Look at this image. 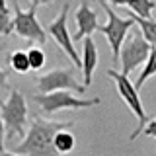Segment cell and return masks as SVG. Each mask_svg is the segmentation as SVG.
<instances>
[{"label":"cell","instance_id":"cell-8","mask_svg":"<svg viewBox=\"0 0 156 156\" xmlns=\"http://www.w3.org/2000/svg\"><path fill=\"white\" fill-rule=\"evenodd\" d=\"M68 12H70V4H65L61 10V14L53 20V22H49L45 27V33H49L53 39H55V43L58 45V49H61L65 55L72 61V65L80 68L82 66V61H80V57H78V51L74 47H72V37H70V33H68V26H66V18H68Z\"/></svg>","mask_w":156,"mask_h":156},{"label":"cell","instance_id":"cell-1","mask_svg":"<svg viewBox=\"0 0 156 156\" xmlns=\"http://www.w3.org/2000/svg\"><path fill=\"white\" fill-rule=\"evenodd\" d=\"M74 121H49L35 115L31 127L22 139L14 154L18 156H61L55 148V135L62 129H72Z\"/></svg>","mask_w":156,"mask_h":156},{"label":"cell","instance_id":"cell-13","mask_svg":"<svg viewBox=\"0 0 156 156\" xmlns=\"http://www.w3.org/2000/svg\"><path fill=\"white\" fill-rule=\"evenodd\" d=\"M127 8L131 10L133 16H139L143 20H150L154 8H156V0H129Z\"/></svg>","mask_w":156,"mask_h":156},{"label":"cell","instance_id":"cell-2","mask_svg":"<svg viewBox=\"0 0 156 156\" xmlns=\"http://www.w3.org/2000/svg\"><path fill=\"white\" fill-rule=\"evenodd\" d=\"M27 117L29 113H27L26 96L16 88H12L8 100L0 101V119L4 123V131H6L8 140H12L14 136H20V139L26 136Z\"/></svg>","mask_w":156,"mask_h":156},{"label":"cell","instance_id":"cell-11","mask_svg":"<svg viewBox=\"0 0 156 156\" xmlns=\"http://www.w3.org/2000/svg\"><path fill=\"white\" fill-rule=\"evenodd\" d=\"M84 41V57L80 58L82 61V72H84V86L92 84V76H94V70L98 68V61H100V55H98V47L96 41L92 39V35H88L82 39Z\"/></svg>","mask_w":156,"mask_h":156},{"label":"cell","instance_id":"cell-3","mask_svg":"<svg viewBox=\"0 0 156 156\" xmlns=\"http://www.w3.org/2000/svg\"><path fill=\"white\" fill-rule=\"evenodd\" d=\"M148 43L144 41L143 33H140L139 27H131V31L127 33L123 45L119 49V65H121V74L129 76L133 70H136L140 65H144L146 58H148L150 53Z\"/></svg>","mask_w":156,"mask_h":156},{"label":"cell","instance_id":"cell-17","mask_svg":"<svg viewBox=\"0 0 156 156\" xmlns=\"http://www.w3.org/2000/svg\"><path fill=\"white\" fill-rule=\"evenodd\" d=\"M14 33V12L10 10L6 0H0V35L8 37Z\"/></svg>","mask_w":156,"mask_h":156},{"label":"cell","instance_id":"cell-21","mask_svg":"<svg viewBox=\"0 0 156 156\" xmlns=\"http://www.w3.org/2000/svg\"><path fill=\"white\" fill-rule=\"evenodd\" d=\"M8 86V74L0 68V88H6Z\"/></svg>","mask_w":156,"mask_h":156},{"label":"cell","instance_id":"cell-19","mask_svg":"<svg viewBox=\"0 0 156 156\" xmlns=\"http://www.w3.org/2000/svg\"><path fill=\"white\" fill-rule=\"evenodd\" d=\"M140 135H144V136H152V139H156V119H148V121H146V125L143 127ZM140 135H139V136H140Z\"/></svg>","mask_w":156,"mask_h":156},{"label":"cell","instance_id":"cell-23","mask_svg":"<svg viewBox=\"0 0 156 156\" xmlns=\"http://www.w3.org/2000/svg\"><path fill=\"white\" fill-rule=\"evenodd\" d=\"M101 2H109V4H113V6H127L129 0H101Z\"/></svg>","mask_w":156,"mask_h":156},{"label":"cell","instance_id":"cell-12","mask_svg":"<svg viewBox=\"0 0 156 156\" xmlns=\"http://www.w3.org/2000/svg\"><path fill=\"white\" fill-rule=\"evenodd\" d=\"M55 148L58 154H68L76 148V136L70 129H62L55 135Z\"/></svg>","mask_w":156,"mask_h":156},{"label":"cell","instance_id":"cell-20","mask_svg":"<svg viewBox=\"0 0 156 156\" xmlns=\"http://www.w3.org/2000/svg\"><path fill=\"white\" fill-rule=\"evenodd\" d=\"M29 2H31V6L39 8V6H47V4H53V0H29Z\"/></svg>","mask_w":156,"mask_h":156},{"label":"cell","instance_id":"cell-15","mask_svg":"<svg viewBox=\"0 0 156 156\" xmlns=\"http://www.w3.org/2000/svg\"><path fill=\"white\" fill-rule=\"evenodd\" d=\"M152 76H156V47L150 49L148 58H146V62H144V68L140 70V74H139V78H136V82H135V88L140 92L143 86L146 84V80L152 78Z\"/></svg>","mask_w":156,"mask_h":156},{"label":"cell","instance_id":"cell-16","mask_svg":"<svg viewBox=\"0 0 156 156\" xmlns=\"http://www.w3.org/2000/svg\"><path fill=\"white\" fill-rule=\"evenodd\" d=\"M8 65L12 68L14 72H18V74H26L29 72L31 68H29V58H27V51H12L8 55Z\"/></svg>","mask_w":156,"mask_h":156},{"label":"cell","instance_id":"cell-6","mask_svg":"<svg viewBox=\"0 0 156 156\" xmlns=\"http://www.w3.org/2000/svg\"><path fill=\"white\" fill-rule=\"evenodd\" d=\"M33 101L39 104L43 111L47 115L57 113V111H65V109H86V107H94L100 105V98H76L72 96L68 90H58L51 92V94H35Z\"/></svg>","mask_w":156,"mask_h":156},{"label":"cell","instance_id":"cell-7","mask_svg":"<svg viewBox=\"0 0 156 156\" xmlns=\"http://www.w3.org/2000/svg\"><path fill=\"white\" fill-rule=\"evenodd\" d=\"M35 6H29L27 10H22L18 2H14V31L16 35L27 39L31 43H39L45 45L47 41V33L43 26L39 23V20L35 16Z\"/></svg>","mask_w":156,"mask_h":156},{"label":"cell","instance_id":"cell-24","mask_svg":"<svg viewBox=\"0 0 156 156\" xmlns=\"http://www.w3.org/2000/svg\"><path fill=\"white\" fill-rule=\"evenodd\" d=\"M0 156H18V154H14V152H6V150H2V152H0Z\"/></svg>","mask_w":156,"mask_h":156},{"label":"cell","instance_id":"cell-5","mask_svg":"<svg viewBox=\"0 0 156 156\" xmlns=\"http://www.w3.org/2000/svg\"><path fill=\"white\" fill-rule=\"evenodd\" d=\"M100 4H101V8H104L105 16H107V22L100 23L96 31H100V33L105 35L107 43H109V47H111V53H113V62H117L119 61V49H121V45H123L127 33L131 31V27H135V20L133 18L117 16L113 10L109 8L107 2H101L100 0Z\"/></svg>","mask_w":156,"mask_h":156},{"label":"cell","instance_id":"cell-22","mask_svg":"<svg viewBox=\"0 0 156 156\" xmlns=\"http://www.w3.org/2000/svg\"><path fill=\"white\" fill-rule=\"evenodd\" d=\"M4 150V123L0 119V152Z\"/></svg>","mask_w":156,"mask_h":156},{"label":"cell","instance_id":"cell-9","mask_svg":"<svg viewBox=\"0 0 156 156\" xmlns=\"http://www.w3.org/2000/svg\"><path fill=\"white\" fill-rule=\"evenodd\" d=\"M37 90L39 94H51V92H58V90L86 94V86L78 84L72 70H68V68H57V70H51L47 74H41L37 78Z\"/></svg>","mask_w":156,"mask_h":156},{"label":"cell","instance_id":"cell-18","mask_svg":"<svg viewBox=\"0 0 156 156\" xmlns=\"http://www.w3.org/2000/svg\"><path fill=\"white\" fill-rule=\"evenodd\" d=\"M27 58H29V68L31 70H41L47 62V55L41 47H31L27 51Z\"/></svg>","mask_w":156,"mask_h":156},{"label":"cell","instance_id":"cell-4","mask_svg":"<svg viewBox=\"0 0 156 156\" xmlns=\"http://www.w3.org/2000/svg\"><path fill=\"white\" fill-rule=\"evenodd\" d=\"M107 76L113 78L121 100L127 104V107L131 109V113L139 119V127H136L133 133H131V136H129V140H135L136 136L140 135V131H143V127L146 125V121H148V115H146V111L143 107V101H140V92L135 88V84L129 80V78H127L125 74H121V72H117L115 68H107Z\"/></svg>","mask_w":156,"mask_h":156},{"label":"cell","instance_id":"cell-10","mask_svg":"<svg viewBox=\"0 0 156 156\" xmlns=\"http://www.w3.org/2000/svg\"><path fill=\"white\" fill-rule=\"evenodd\" d=\"M74 22H76V29L78 31L74 33V39L76 41H82L84 37L92 35V33L98 29V16L96 12L90 8V4H88V0H82L80 6H78L76 14H74Z\"/></svg>","mask_w":156,"mask_h":156},{"label":"cell","instance_id":"cell-14","mask_svg":"<svg viewBox=\"0 0 156 156\" xmlns=\"http://www.w3.org/2000/svg\"><path fill=\"white\" fill-rule=\"evenodd\" d=\"M129 16L135 20V23H136V27L140 29L144 41L148 43L150 47H156V20H152V18H150V20H143L139 16H133V14H129Z\"/></svg>","mask_w":156,"mask_h":156}]
</instances>
